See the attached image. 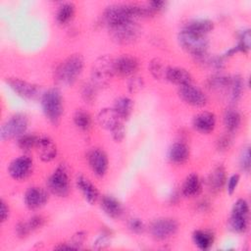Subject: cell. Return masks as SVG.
I'll use <instances>...</instances> for the list:
<instances>
[{
	"instance_id": "1",
	"label": "cell",
	"mask_w": 251,
	"mask_h": 251,
	"mask_svg": "<svg viewBox=\"0 0 251 251\" xmlns=\"http://www.w3.org/2000/svg\"><path fill=\"white\" fill-rule=\"evenodd\" d=\"M84 60L80 54H73L62 61L55 70V79L63 85L74 84L81 75Z\"/></svg>"
},
{
	"instance_id": "2",
	"label": "cell",
	"mask_w": 251,
	"mask_h": 251,
	"mask_svg": "<svg viewBox=\"0 0 251 251\" xmlns=\"http://www.w3.org/2000/svg\"><path fill=\"white\" fill-rule=\"evenodd\" d=\"M41 108L46 119L53 125H57L64 112V103L61 91L52 87L41 95Z\"/></svg>"
},
{
	"instance_id": "3",
	"label": "cell",
	"mask_w": 251,
	"mask_h": 251,
	"mask_svg": "<svg viewBox=\"0 0 251 251\" xmlns=\"http://www.w3.org/2000/svg\"><path fill=\"white\" fill-rule=\"evenodd\" d=\"M177 39L182 49L195 58L203 59L207 55L209 40L206 35H200L181 29L178 33Z\"/></svg>"
},
{
	"instance_id": "4",
	"label": "cell",
	"mask_w": 251,
	"mask_h": 251,
	"mask_svg": "<svg viewBox=\"0 0 251 251\" xmlns=\"http://www.w3.org/2000/svg\"><path fill=\"white\" fill-rule=\"evenodd\" d=\"M114 75V59L111 56L103 55L93 62L91 67V82L97 88L108 85Z\"/></svg>"
},
{
	"instance_id": "5",
	"label": "cell",
	"mask_w": 251,
	"mask_h": 251,
	"mask_svg": "<svg viewBox=\"0 0 251 251\" xmlns=\"http://www.w3.org/2000/svg\"><path fill=\"white\" fill-rule=\"evenodd\" d=\"M28 126V119L25 114L17 113L12 115L0 128V138L1 140H9L16 137H20L25 133Z\"/></svg>"
},
{
	"instance_id": "6",
	"label": "cell",
	"mask_w": 251,
	"mask_h": 251,
	"mask_svg": "<svg viewBox=\"0 0 251 251\" xmlns=\"http://www.w3.org/2000/svg\"><path fill=\"white\" fill-rule=\"evenodd\" d=\"M48 190L58 197H66L70 192V177L64 164L59 165L47 179Z\"/></svg>"
},
{
	"instance_id": "7",
	"label": "cell",
	"mask_w": 251,
	"mask_h": 251,
	"mask_svg": "<svg viewBox=\"0 0 251 251\" xmlns=\"http://www.w3.org/2000/svg\"><path fill=\"white\" fill-rule=\"evenodd\" d=\"M103 19L108 27L127 22H135V19L131 15L128 3L107 6L103 13Z\"/></svg>"
},
{
	"instance_id": "8",
	"label": "cell",
	"mask_w": 251,
	"mask_h": 251,
	"mask_svg": "<svg viewBox=\"0 0 251 251\" xmlns=\"http://www.w3.org/2000/svg\"><path fill=\"white\" fill-rule=\"evenodd\" d=\"M149 230L156 240H166L177 232L178 223L173 218H159L151 223Z\"/></svg>"
},
{
	"instance_id": "9",
	"label": "cell",
	"mask_w": 251,
	"mask_h": 251,
	"mask_svg": "<svg viewBox=\"0 0 251 251\" xmlns=\"http://www.w3.org/2000/svg\"><path fill=\"white\" fill-rule=\"evenodd\" d=\"M111 36L114 40L121 44H127L133 42L139 35V26L133 22H127L108 27Z\"/></svg>"
},
{
	"instance_id": "10",
	"label": "cell",
	"mask_w": 251,
	"mask_h": 251,
	"mask_svg": "<svg viewBox=\"0 0 251 251\" xmlns=\"http://www.w3.org/2000/svg\"><path fill=\"white\" fill-rule=\"evenodd\" d=\"M33 162L25 155L15 158L8 166V173L10 176L18 181L26 179L32 173Z\"/></svg>"
},
{
	"instance_id": "11",
	"label": "cell",
	"mask_w": 251,
	"mask_h": 251,
	"mask_svg": "<svg viewBox=\"0 0 251 251\" xmlns=\"http://www.w3.org/2000/svg\"><path fill=\"white\" fill-rule=\"evenodd\" d=\"M6 82L13 89V91L17 93V95L24 99L33 100L39 96L40 87L34 83L17 77H7Z\"/></svg>"
},
{
	"instance_id": "12",
	"label": "cell",
	"mask_w": 251,
	"mask_h": 251,
	"mask_svg": "<svg viewBox=\"0 0 251 251\" xmlns=\"http://www.w3.org/2000/svg\"><path fill=\"white\" fill-rule=\"evenodd\" d=\"M177 92L183 102L193 107H203L208 102L207 95L192 83L179 86Z\"/></svg>"
},
{
	"instance_id": "13",
	"label": "cell",
	"mask_w": 251,
	"mask_h": 251,
	"mask_svg": "<svg viewBox=\"0 0 251 251\" xmlns=\"http://www.w3.org/2000/svg\"><path fill=\"white\" fill-rule=\"evenodd\" d=\"M87 161L92 173L96 176L102 177L106 175L109 167V161L107 154L102 149H91L87 154Z\"/></svg>"
},
{
	"instance_id": "14",
	"label": "cell",
	"mask_w": 251,
	"mask_h": 251,
	"mask_svg": "<svg viewBox=\"0 0 251 251\" xmlns=\"http://www.w3.org/2000/svg\"><path fill=\"white\" fill-rule=\"evenodd\" d=\"M139 67L138 60L128 54H124L114 59V69L115 75L121 76H132L135 75Z\"/></svg>"
},
{
	"instance_id": "15",
	"label": "cell",
	"mask_w": 251,
	"mask_h": 251,
	"mask_svg": "<svg viewBox=\"0 0 251 251\" xmlns=\"http://www.w3.org/2000/svg\"><path fill=\"white\" fill-rule=\"evenodd\" d=\"M48 201V193L38 186L28 187L24 195V202L29 210H37L43 207Z\"/></svg>"
},
{
	"instance_id": "16",
	"label": "cell",
	"mask_w": 251,
	"mask_h": 251,
	"mask_svg": "<svg viewBox=\"0 0 251 251\" xmlns=\"http://www.w3.org/2000/svg\"><path fill=\"white\" fill-rule=\"evenodd\" d=\"M97 122L101 127L109 130L110 132L124 124V120L114 108L101 109L97 115Z\"/></svg>"
},
{
	"instance_id": "17",
	"label": "cell",
	"mask_w": 251,
	"mask_h": 251,
	"mask_svg": "<svg viewBox=\"0 0 251 251\" xmlns=\"http://www.w3.org/2000/svg\"><path fill=\"white\" fill-rule=\"evenodd\" d=\"M216 116L212 112H201L197 114L192 121L193 127L200 133L207 134L213 131L216 127Z\"/></svg>"
},
{
	"instance_id": "18",
	"label": "cell",
	"mask_w": 251,
	"mask_h": 251,
	"mask_svg": "<svg viewBox=\"0 0 251 251\" xmlns=\"http://www.w3.org/2000/svg\"><path fill=\"white\" fill-rule=\"evenodd\" d=\"M35 148L43 162H51L57 156V146L48 136H38Z\"/></svg>"
},
{
	"instance_id": "19",
	"label": "cell",
	"mask_w": 251,
	"mask_h": 251,
	"mask_svg": "<svg viewBox=\"0 0 251 251\" xmlns=\"http://www.w3.org/2000/svg\"><path fill=\"white\" fill-rule=\"evenodd\" d=\"M77 188L80 190L84 199L91 205H93L99 198V191L97 187L83 175H78L75 178Z\"/></svg>"
},
{
	"instance_id": "20",
	"label": "cell",
	"mask_w": 251,
	"mask_h": 251,
	"mask_svg": "<svg viewBox=\"0 0 251 251\" xmlns=\"http://www.w3.org/2000/svg\"><path fill=\"white\" fill-rule=\"evenodd\" d=\"M165 78L178 86L192 83L191 74L187 70L179 67H168Z\"/></svg>"
},
{
	"instance_id": "21",
	"label": "cell",
	"mask_w": 251,
	"mask_h": 251,
	"mask_svg": "<svg viewBox=\"0 0 251 251\" xmlns=\"http://www.w3.org/2000/svg\"><path fill=\"white\" fill-rule=\"evenodd\" d=\"M189 154L188 146L181 141H177L170 146L168 150V159L175 165H182L188 160Z\"/></svg>"
},
{
	"instance_id": "22",
	"label": "cell",
	"mask_w": 251,
	"mask_h": 251,
	"mask_svg": "<svg viewBox=\"0 0 251 251\" xmlns=\"http://www.w3.org/2000/svg\"><path fill=\"white\" fill-rule=\"evenodd\" d=\"M100 207L103 212L112 219H118L123 214L121 202L112 195H104L100 201Z\"/></svg>"
},
{
	"instance_id": "23",
	"label": "cell",
	"mask_w": 251,
	"mask_h": 251,
	"mask_svg": "<svg viewBox=\"0 0 251 251\" xmlns=\"http://www.w3.org/2000/svg\"><path fill=\"white\" fill-rule=\"evenodd\" d=\"M226 182V170L223 165L217 166L208 176L207 183L211 191L219 192L225 186Z\"/></svg>"
},
{
	"instance_id": "24",
	"label": "cell",
	"mask_w": 251,
	"mask_h": 251,
	"mask_svg": "<svg viewBox=\"0 0 251 251\" xmlns=\"http://www.w3.org/2000/svg\"><path fill=\"white\" fill-rule=\"evenodd\" d=\"M202 190V183L199 176L192 173L186 176L181 186V193L183 196L192 198L200 194Z\"/></svg>"
},
{
	"instance_id": "25",
	"label": "cell",
	"mask_w": 251,
	"mask_h": 251,
	"mask_svg": "<svg viewBox=\"0 0 251 251\" xmlns=\"http://www.w3.org/2000/svg\"><path fill=\"white\" fill-rule=\"evenodd\" d=\"M214 28V23L208 19H196L189 21L185 24V25L182 27V29H185L187 31L200 34V35H206L212 31Z\"/></svg>"
},
{
	"instance_id": "26",
	"label": "cell",
	"mask_w": 251,
	"mask_h": 251,
	"mask_svg": "<svg viewBox=\"0 0 251 251\" xmlns=\"http://www.w3.org/2000/svg\"><path fill=\"white\" fill-rule=\"evenodd\" d=\"M192 241L201 250H208L214 243V234L207 229H197L192 233Z\"/></svg>"
},
{
	"instance_id": "27",
	"label": "cell",
	"mask_w": 251,
	"mask_h": 251,
	"mask_svg": "<svg viewBox=\"0 0 251 251\" xmlns=\"http://www.w3.org/2000/svg\"><path fill=\"white\" fill-rule=\"evenodd\" d=\"M75 14V4L73 2H63L58 6L56 12V22L59 25H67L74 19Z\"/></svg>"
},
{
	"instance_id": "28",
	"label": "cell",
	"mask_w": 251,
	"mask_h": 251,
	"mask_svg": "<svg viewBox=\"0 0 251 251\" xmlns=\"http://www.w3.org/2000/svg\"><path fill=\"white\" fill-rule=\"evenodd\" d=\"M250 45H251V32L249 28H246L240 32L238 42L235 46L231 47L228 49L226 53L225 56H232L237 52H243L247 53L250 50Z\"/></svg>"
},
{
	"instance_id": "29",
	"label": "cell",
	"mask_w": 251,
	"mask_h": 251,
	"mask_svg": "<svg viewBox=\"0 0 251 251\" xmlns=\"http://www.w3.org/2000/svg\"><path fill=\"white\" fill-rule=\"evenodd\" d=\"M241 116L235 109H226L224 115V125L228 133L236 132L240 127Z\"/></svg>"
},
{
	"instance_id": "30",
	"label": "cell",
	"mask_w": 251,
	"mask_h": 251,
	"mask_svg": "<svg viewBox=\"0 0 251 251\" xmlns=\"http://www.w3.org/2000/svg\"><path fill=\"white\" fill-rule=\"evenodd\" d=\"M248 217L249 215L231 212L228 220L229 228L236 233L245 232L248 228Z\"/></svg>"
},
{
	"instance_id": "31",
	"label": "cell",
	"mask_w": 251,
	"mask_h": 251,
	"mask_svg": "<svg viewBox=\"0 0 251 251\" xmlns=\"http://www.w3.org/2000/svg\"><path fill=\"white\" fill-rule=\"evenodd\" d=\"M114 109L121 116V118L125 121L129 118L133 110V102L130 98L122 96L119 97L114 104Z\"/></svg>"
},
{
	"instance_id": "32",
	"label": "cell",
	"mask_w": 251,
	"mask_h": 251,
	"mask_svg": "<svg viewBox=\"0 0 251 251\" xmlns=\"http://www.w3.org/2000/svg\"><path fill=\"white\" fill-rule=\"evenodd\" d=\"M227 88L229 89L230 100L232 102H237L240 99L242 92L244 90V80L238 75H232L230 76V80Z\"/></svg>"
},
{
	"instance_id": "33",
	"label": "cell",
	"mask_w": 251,
	"mask_h": 251,
	"mask_svg": "<svg viewBox=\"0 0 251 251\" xmlns=\"http://www.w3.org/2000/svg\"><path fill=\"white\" fill-rule=\"evenodd\" d=\"M73 120L75 126L83 131H86L91 127L92 118L90 114L83 109H77L74 114Z\"/></svg>"
},
{
	"instance_id": "34",
	"label": "cell",
	"mask_w": 251,
	"mask_h": 251,
	"mask_svg": "<svg viewBox=\"0 0 251 251\" xmlns=\"http://www.w3.org/2000/svg\"><path fill=\"white\" fill-rule=\"evenodd\" d=\"M85 238H86V233L84 231H78V232L75 233L72 236V238L69 242L60 243L59 245L55 246L54 249H57V250H70V249L77 250V249H80L83 242L85 241Z\"/></svg>"
},
{
	"instance_id": "35",
	"label": "cell",
	"mask_w": 251,
	"mask_h": 251,
	"mask_svg": "<svg viewBox=\"0 0 251 251\" xmlns=\"http://www.w3.org/2000/svg\"><path fill=\"white\" fill-rule=\"evenodd\" d=\"M37 139H38L37 135L25 132L23 135H21L20 137H18L17 143L21 150H23L24 152H28L32 148H35Z\"/></svg>"
},
{
	"instance_id": "36",
	"label": "cell",
	"mask_w": 251,
	"mask_h": 251,
	"mask_svg": "<svg viewBox=\"0 0 251 251\" xmlns=\"http://www.w3.org/2000/svg\"><path fill=\"white\" fill-rule=\"evenodd\" d=\"M148 69L154 78H156V79L165 78L167 67H165V65L163 64V62L161 60H159V59L151 60L148 65Z\"/></svg>"
},
{
	"instance_id": "37",
	"label": "cell",
	"mask_w": 251,
	"mask_h": 251,
	"mask_svg": "<svg viewBox=\"0 0 251 251\" xmlns=\"http://www.w3.org/2000/svg\"><path fill=\"white\" fill-rule=\"evenodd\" d=\"M112 234L109 230H103L93 241V248L94 249H104L111 244Z\"/></svg>"
},
{
	"instance_id": "38",
	"label": "cell",
	"mask_w": 251,
	"mask_h": 251,
	"mask_svg": "<svg viewBox=\"0 0 251 251\" xmlns=\"http://www.w3.org/2000/svg\"><path fill=\"white\" fill-rule=\"evenodd\" d=\"M96 91L97 87L90 81L85 83L81 88V96L84 99L85 102L91 103L95 100L96 97Z\"/></svg>"
},
{
	"instance_id": "39",
	"label": "cell",
	"mask_w": 251,
	"mask_h": 251,
	"mask_svg": "<svg viewBox=\"0 0 251 251\" xmlns=\"http://www.w3.org/2000/svg\"><path fill=\"white\" fill-rule=\"evenodd\" d=\"M251 161H250V147L246 146L242 148L240 155H239V165L242 171L249 173L250 167H251Z\"/></svg>"
},
{
	"instance_id": "40",
	"label": "cell",
	"mask_w": 251,
	"mask_h": 251,
	"mask_svg": "<svg viewBox=\"0 0 251 251\" xmlns=\"http://www.w3.org/2000/svg\"><path fill=\"white\" fill-rule=\"evenodd\" d=\"M144 86V81L143 78L137 75H132L129 77L128 81H127V88L129 90V92L131 93H136L139 92Z\"/></svg>"
},
{
	"instance_id": "41",
	"label": "cell",
	"mask_w": 251,
	"mask_h": 251,
	"mask_svg": "<svg viewBox=\"0 0 251 251\" xmlns=\"http://www.w3.org/2000/svg\"><path fill=\"white\" fill-rule=\"evenodd\" d=\"M128 228L130 231H132L133 233H136V234H139V233H142L144 230H145V225L144 223L138 219V218H132L128 221Z\"/></svg>"
},
{
	"instance_id": "42",
	"label": "cell",
	"mask_w": 251,
	"mask_h": 251,
	"mask_svg": "<svg viewBox=\"0 0 251 251\" xmlns=\"http://www.w3.org/2000/svg\"><path fill=\"white\" fill-rule=\"evenodd\" d=\"M239 180H240V177H239V175L237 174H233L227 178L226 183V191L228 192V194L231 195L235 191L239 183Z\"/></svg>"
},
{
	"instance_id": "43",
	"label": "cell",
	"mask_w": 251,
	"mask_h": 251,
	"mask_svg": "<svg viewBox=\"0 0 251 251\" xmlns=\"http://www.w3.org/2000/svg\"><path fill=\"white\" fill-rule=\"evenodd\" d=\"M26 223H27L30 230L34 231L43 226L44 218L40 215H34L31 218H29V220Z\"/></svg>"
},
{
	"instance_id": "44",
	"label": "cell",
	"mask_w": 251,
	"mask_h": 251,
	"mask_svg": "<svg viewBox=\"0 0 251 251\" xmlns=\"http://www.w3.org/2000/svg\"><path fill=\"white\" fill-rule=\"evenodd\" d=\"M16 233L19 237H26L30 232V228L26 222H20L16 226Z\"/></svg>"
},
{
	"instance_id": "45",
	"label": "cell",
	"mask_w": 251,
	"mask_h": 251,
	"mask_svg": "<svg viewBox=\"0 0 251 251\" xmlns=\"http://www.w3.org/2000/svg\"><path fill=\"white\" fill-rule=\"evenodd\" d=\"M9 215H10L9 206L3 199H1L0 200V220H1V223L6 222L9 218Z\"/></svg>"
},
{
	"instance_id": "46",
	"label": "cell",
	"mask_w": 251,
	"mask_h": 251,
	"mask_svg": "<svg viewBox=\"0 0 251 251\" xmlns=\"http://www.w3.org/2000/svg\"><path fill=\"white\" fill-rule=\"evenodd\" d=\"M230 144V138L227 135H222L218 140H217V148L220 151H225L229 147Z\"/></svg>"
},
{
	"instance_id": "47",
	"label": "cell",
	"mask_w": 251,
	"mask_h": 251,
	"mask_svg": "<svg viewBox=\"0 0 251 251\" xmlns=\"http://www.w3.org/2000/svg\"><path fill=\"white\" fill-rule=\"evenodd\" d=\"M148 6L152 9V11L154 13L156 12H159L161 10L164 9V7L166 6V2L164 1H159V0H155V1H150L148 3Z\"/></svg>"
}]
</instances>
